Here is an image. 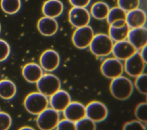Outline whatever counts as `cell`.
Returning a JSON list of instances; mask_svg holds the SVG:
<instances>
[{
    "mask_svg": "<svg viewBox=\"0 0 147 130\" xmlns=\"http://www.w3.org/2000/svg\"><path fill=\"white\" fill-rule=\"evenodd\" d=\"M110 90L114 97L119 100H125L132 94L133 84L130 80L121 75L112 79Z\"/></svg>",
    "mask_w": 147,
    "mask_h": 130,
    "instance_id": "cell-1",
    "label": "cell"
},
{
    "mask_svg": "<svg viewBox=\"0 0 147 130\" xmlns=\"http://www.w3.org/2000/svg\"><path fill=\"white\" fill-rule=\"evenodd\" d=\"M113 45V41L109 36L99 33L94 36L89 46L95 56L105 57L112 53Z\"/></svg>",
    "mask_w": 147,
    "mask_h": 130,
    "instance_id": "cell-2",
    "label": "cell"
},
{
    "mask_svg": "<svg viewBox=\"0 0 147 130\" xmlns=\"http://www.w3.org/2000/svg\"><path fill=\"white\" fill-rule=\"evenodd\" d=\"M49 100L47 96L40 92L29 94L24 100V105L26 110L32 115H38L48 108Z\"/></svg>",
    "mask_w": 147,
    "mask_h": 130,
    "instance_id": "cell-3",
    "label": "cell"
},
{
    "mask_svg": "<svg viewBox=\"0 0 147 130\" xmlns=\"http://www.w3.org/2000/svg\"><path fill=\"white\" fill-rule=\"evenodd\" d=\"M39 92L47 97H50L60 89V79L54 74H43L40 79L36 82Z\"/></svg>",
    "mask_w": 147,
    "mask_h": 130,
    "instance_id": "cell-4",
    "label": "cell"
},
{
    "mask_svg": "<svg viewBox=\"0 0 147 130\" xmlns=\"http://www.w3.org/2000/svg\"><path fill=\"white\" fill-rule=\"evenodd\" d=\"M59 120V112L52 108H47L38 115L36 122L40 129L52 130L56 127Z\"/></svg>",
    "mask_w": 147,
    "mask_h": 130,
    "instance_id": "cell-5",
    "label": "cell"
},
{
    "mask_svg": "<svg viewBox=\"0 0 147 130\" xmlns=\"http://www.w3.org/2000/svg\"><path fill=\"white\" fill-rule=\"evenodd\" d=\"M100 70L105 77L114 79L122 74L124 72V66L121 60L115 57L109 58L102 62Z\"/></svg>",
    "mask_w": 147,
    "mask_h": 130,
    "instance_id": "cell-6",
    "label": "cell"
},
{
    "mask_svg": "<svg viewBox=\"0 0 147 130\" xmlns=\"http://www.w3.org/2000/svg\"><path fill=\"white\" fill-rule=\"evenodd\" d=\"M94 36L92 27L88 25L78 27L72 36L74 45L78 48L83 49L88 47Z\"/></svg>",
    "mask_w": 147,
    "mask_h": 130,
    "instance_id": "cell-7",
    "label": "cell"
},
{
    "mask_svg": "<svg viewBox=\"0 0 147 130\" xmlns=\"http://www.w3.org/2000/svg\"><path fill=\"white\" fill-rule=\"evenodd\" d=\"M146 62L141 57L140 52L137 51L125 61L124 70L130 76L136 77L143 73Z\"/></svg>",
    "mask_w": 147,
    "mask_h": 130,
    "instance_id": "cell-8",
    "label": "cell"
},
{
    "mask_svg": "<svg viewBox=\"0 0 147 130\" xmlns=\"http://www.w3.org/2000/svg\"><path fill=\"white\" fill-rule=\"evenodd\" d=\"M107 115V107L100 101H91L86 107V116L95 123L103 121L106 119Z\"/></svg>",
    "mask_w": 147,
    "mask_h": 130,
    "instance_id": "cell-9",
    "label": "cell"
},
{
    "mask_svg": "<svg viewBox=\"0 0 147 130\" xmlns=\"http://www.w3.org/2000/svg\"><path fill=\"white\" fill-rule=\"evenodd\" d=\"M90 19V14L85 7H74L69 12V21L76 28L88 25Z\"/></svg>",
    "mask_w": 147,
    "mask_h": 130,
    "instance_id": "cell-10",
    "label": "cell"
},
{
    "mask_svg": "<svg viewBox=\"0 0 147 130\" xmlns=\"http://www.w3.org/2000/svg\"><path fill=\"white\" fill-rule=\"evenodd\" d=\"M60 58L57 52L52 49L45 50L40 58V66L47 72L55 70L60 65Z\"/></svg>",
    "mask_w": 147,
    "mask_h": 130,
    "instance_id": "cell-11",
    "label": "cell"
},
{
    "mask_svg": "<svg viewBox=\"0 0 147 130\" xmlns=\"http://www.w3.org/2000/svg\"><path fill=\"white\" fill-rule=\"evenodd\" d=\"M137 50L127 40L116 42L113 45L112 53L115 58L125 61L134 54Z\"/></svg>",
    "mask_w": 147,
    "mask_h": 130,
    "instance_id": "cell-12",
    "label": "cell"
},
{
    "mask_svg": "<svg viewBox=\"0 0 147 130\" xmlns=\"http://www.w3.org/2000/svg\"><path fill=\"white\" fill-rule=\"evenodd\" d=\"M71 102L69 94L60 89L50 96L49 103L52 108L57 112H63L66 107Z\"/></svg>",
    "mask_w": 147,
    "mask_h": 130,
    "instance_id": "cell-13",
    "label": "cell"
},
{
    "mask_svg": "<svg viewBox=\"0 0 147 130\" xmlns=\"http://www.w3.org/2000/svg\"><path fill=\"white\" fill-rule=\"evenodd\" d=\"M127 38L137 50L141 49L147 44V29L144 26L130 29Z\"/></svg>",
    "mask_w": 147,
    "mask_h": 130,
    "instance_id": "cell-14",
    "label": "cell"
},
{
    "mask_svg": "<svg viewBox=\"0 0 147 130\" xmlns=\"http://www.w3.org/2000/svg\"><path fill=\"white\" fill-rule=\"evenodd\" d=\"M63 113L65 119L75 123L86 117V107L79 102H71Z\"/></svg>",
    "mask_w": 147,
    "mask_h": 130,
    "instance_id": "cell-15",
    "label": "cell"
},
{
    "mask_svg": "<svg viewBox=\"0 0 147 130\" xmlns=\"http://www.w3.org/2000/svg\"><path fill=\"white\" fill-rule=\"evenodd\" d=\"M22 76L30 83H36L43 75V69L36 63H28L22 69Z\"/></svg>",
    "mask_w": 147,
    "mask_h": 130,
    "instance_id": "cell-16",
    "label": "cell"
},
{
    "mask_svg": "<svg viewBox=\"0 0 147 130\" xmlns=\"http://www.w3.org/2000/svg\"><path fill=\"white\" fill-rule=\"evenodd\" d=\"M146 21V13L142 9L137 8L129 11L126 14V24L132 29L144 26Z\"/></svg>",
    "mask_w": 147,
    "mask_h": 130,
    "instance_id": "cell-17",
    "label": "cell"
},
{
    "mask_svg": "<svg viewBox=\"0 0 147 130\" xmlns=\"http://www.w3.org/2000/svg\"><path fill=\"white\" fill-rule=\"evenodd\" d=\"M58 23L55 18L44 17L37 23V29L40 33L45 36L54 35L58 30Z\"/></svg>",
    "mask_w": 147,
    "mask_h": 130,
    "instance_id": "cell-18",
    "label": "cell"
},
{
    "mask_svg": "<svg viewBox=\"0 0 147 130\" xmlns=\"http://www.w3.org/2000/svg\"><path fill=\"white\" fill-rule=\"evenodd\" d=\"M63 10V3L59 0H48L44 2L42 9L45 16L53 18L60 15Z\"/></svg>",
    "mask_w": 147,
    "mask_h": 130,
    "instance_id": "cell-19",
    "label": "cell"
},
{
    "mask_svg": "<svg viewBox=\"0 0 147 130\" xmlns=\"http://www.w3.org/2000/svg\"><path fill=\"white\" fill-rule=\"evenodd\" d=\"M17 88L14 83L9 80L0 81V97L5 100L12 99L16 94Z\"/></svg>",
    "mask_w": 147,
    "mask_h": 130,
    "instance_id": "cell-20",
    "label": "cell"
},
{
    "mask_svg": "<svg viewBox=\"0 0 147 130\" xmlns=\"http://www.w3.org/2000/svg\"><path fill=\"white\" fill-rule=\"evenodd\" d=\"M110 9L109 5L105 2H98L92 6L91 14L95 19L102 20L107 18Z\"/></svg>",
    "mask_w": 147,
    "mask_h": 130,
    "instance_id": "cell-21",
    "label": "cell"
},
{
    "mask_svg": "<svg viewBox=\"0 0 147 130\" xmlns=\"http://www.w3.org/2000/svg\"><path fill=\"white\" fill-rule=\"evenodd\" d=\"M129 30L130 27L127 24L120 27L110 26L109 30V36L113 41L115 42L125 40L127 38Z\"/></svg>",
    "mask_w": 147,
    "mask_h": 130,
    "instance_id": "cell-22",
    "label": "cell"
},
{
    "mask_svg": "<svg viewBox=\"0 0 147 130\" xmlns=\"http://www.w3.org/2000/svg\"><path fill=\"white\" fill-rule=\"evenodd\" d=\"M127 13L124 10L118 7H114L110 9L106 18L110 25L121 21H126Z\"/></svg>",
    "mask_w": 147,
    "mask_h": 130,
    "instance_id": "cell-23",
    "label": "cell"
},
{
    "mask_svg": "<svg viewBox=\"0 0 147 130\" xmlns=\"http://www.w3.org/2000/svg\"><path fill=\"white\" fill-rule=\"evenodd\" d=\"M21 6V0H1V1L2 10L8 14H14L17 13Z\"/></svg>",
    "mask_w": 147,
    "mask_h": 130,
    "instance_id": "cell-24",
    "label": "cell"
},
{
    "mask_svg": "<svg viewBox=\"0 0 147 130\" xmlns=\"http://www.w3.org/2000/svg\"><path fill=\"white\" fill-rule=\"evenodd\" d=\"M76 130H95L96 128L95 122L86 116L75 122Z\"/></svg>",
    "mask_w": 147,
    "mask_h": 130,
    "instance_id": "cell-25",
    "label": "cell"
},
{
    "mask_svg": "<svg viewBox=\"0 0 147 130\" xmlns=\"http://www.w3.org/2000/svg\"><path fill=\"white\" fill-rule=\"evenodd\" d=\"M136 89L141 93L146 95L147 94V75L145 73H142L136 77L134 82Z\"/></svg>",
    "mask_w": 147,
    "mask_h": 130,
    "instance_id": "cell-26",
    "label": "cell"
},
{
    "mask_svg": "<svg viewBox=\"0 0 147 130\" xmlns=\"http://www.w3.org/2000/svg\"><path fill=\"white\" fill-rule=\"evenodd\" d=\"M134 114L139 121L146 123L147 121V104L146 103L139 104L135 109Z\"/></svg>",
    "mask_w": 147,
    "mask_h": 130,
    "instance_id": "cell-27",
    "label": "cell"
},
{
    "mask_svg": "<svg viewBox=\"0 0 147 130\" xmlns=\"http://www.w3.org/2000/svg\"><path fill=\"white\" fill-rule=\"evenodd\" d=\"M140 3V0H118L119 7L127 12L138 8Z\"/></svg>",
    "mask_w": 147,
    "mask_h": 130,
    "instance_id": "cell-28",
    "label": "cell"
},
{
    "mask_svg": "<svg viewBox=\"0 0 147 130\" xmlns=\"http://www.w3.org/2000/svg\"><path fill=\"white\" fill-rule=\"evenodd\" d=\"M12 120L10 116L3 112H0V130H7L11 125Z\"/></svg>",
    "mask_w": 147,
    "mask_h": 130,
    "instance_id": "cell-29",
    "label": "cell"
},
{
    "mask_svg": "<svg viewBox=\"0 0 147 130\" xmlns=\"http://www.w3.org/2000/svg\"><path fill=\"white\" fill-rule=\"evenodd\" d=\"M58 130H75V123L67 119L59 120L56 127Z\"/></svg>",
    "mask_w": 147,
    "mask_h": 130,
    "instance_id": "cell-30",
    "label": "cell"
},
{
    "mask_svg": "<svg viewBox=\"0 0 147 130\" xmlns=\"http://www.w3.org/2000/svg\"><path fill=\"white\" fill-rule=\"evenodd\" d=\"M10 53L9 44L5 40L0 39V62L5 60Z\"/></svg>",
    "mask_w": 147,
    "mask_h": 130,
    "instance_id": "cell-31",
    "label": "cell"
},
{
    "mask_svg": "<svg viewBox=\"0 0 147 130\" xmlns=\"http://www.w3.org/2000/svg\"><path fill=\"white\" fill-rule=\"evenodd\" d=\"M123 129L125 130H145L146 128L141 121L133 120L125 123Z\"/></svg>",
    "mask_w": 147,
    "mask_h": 130,
    "instance_id": "cell-32",
    "label": "cell"
},
{
    "mask_svg": "<svg viewBox=\"0 0 147 130\" xmlns=\"http://www.w3.org/2000/svg\"><path fill=\"white\" fill-rule=\"evenodd\" d=\"M74 7H86L90 3L91 0H69Z\"/></svg>",
    "mask_w": 147,
    "mask_h": 130,
    "instance_id": "cell-33",
    "label": "cell"
},
{
    "mask_svg": "<svg viewBox=\"0 0 147 130\" xmlns=\"http://www.w3.org/2000/svg\"><path fill=\"white\" fill-rule=\"evenodd\" d=\"M141 52H140V55L144 61L146 63V45L141 49Z\"/></svg>",
    "mask_w": 147,
    "mask_h": 130,
    "instance_id": "cell-34",
    "label": "cell"
},
{
    "mask_svg": "<svg viewBox=\"0 0 147 130\" xmlns=\"http://www.w3.org/2000/svg\"><path fill=\"white\" fill-rule=\"evenodd\" d=\"M20 129H21V130H33L34 129L30 127L26 126V127H23L21 128Z\"/></svg>",
    "mask_w": 147,
    "mask_h": 130,
    "instance_id": "cell-35",
    "label": "cell"
},
{
    "mask_svg": "<svg viewBox=\"0 0 147 130\" xmlns=\"http://www.w3.org/2000/svg\"><path fill=\"white\" fill-rule=\"evenodd\" d=\"M1 24H0V32H1Z\"/></svg>",
    "mask_w": 147,
    "mask_h": 130,
    "instance_id": "cell-36",
    "label": "cell"
}]
</instances>
